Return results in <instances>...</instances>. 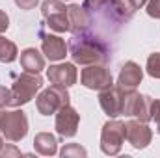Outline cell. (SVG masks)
<instances>
[{"mask_svg":"<svg viewBox=\"0 0 160 158\" xmlns=\"http://www.w3.org/2000/svg\"><path fill=\"white\" fill-rule=\"evenodd\" d=\"M71 58L73 63L78 65H91V63H102L106 62V50L104 47L93 37L75 34L71 41Z\"/></svg>","mask_w":160,"mask_h":158,"instance_id":"cell-1","label":"cell"},{"mask_svg":"<svg viewBox=\"0 0 160 158\" xmlns=\"http://www.w3.org/2000/svg\"><path fill=\"white\" fill-rule=\"evenodd\" d=\"M41 87H43V78L39 75L24 71L22 75H19L15 78L13 86H11V106L21 108V106L28 104Z\"/></svg>","mask_w":160,"mask_h":158,"instance_id":"cell-2","label":"cell"},{"mask_svg":"<svg viewBox=\"0 0 160 158\" xmlns=\"http://www.w3.org/2000/svg\"><path fill=\"white\" fill-rule=\"evenodd\" d=\"M0 132L8 141H21L28 134V117L21 108L4 110L0 114Z\"/></svg>","mask_w":160,"mask_h":158,"instance_id":"cell-3","label":"cell"},{"mask_svg":"<svg viewBox=\"0 0 160 158\" xmlns=\"http://www.w3.org/2000/svg\"><path fill=\"white\" fill-rule=\"evenodd\" d=\"M151 102H153V97L142 95L136 89H125L121 116H125V117H136V119H140V121L149 123L151 121Z\"/></svg>","mask_w":160,"mask_h":158,"instance_id":"cell-4","label":"cell"},{"mask_svg":"<svg viewBox=\"0 0 160 158\" xmlns=\"http://www.w3.org/2000/svg\"><path fill=\"white\" fill-rule=\"evenodd\" d=\"M69 91L63 86L52 84L50 87L43 89L39 95L36 97V108L41 116H52L56 114L62 106L69 104Z\"/></svg>","mask_w":160,"mask_h":158,"instance_id":"cell-5","label":"cell"},{"mask_svg":"<svg viewBox=\"0 0 160 158\" xmlns=\"http://www.w3.org/2000/svg\"><path fill=\"white\" fill-rule=\"evenodd\" d=\"M125 143V123L112 117L104 123L101 130V151L108 156H116L121 153Z\"/></svg>","mask_w":160,"mask_h":158,"instance_id":"cell-6","label":"cell"},{"mask_svg":"<svg viewBox=\"0 0 160 158\" xmlns=\"http://www.w3.org/2000/svg\"><path fill=\"white\" fill-rule=\"evenodd\" d=\"M41 13L47 21V26L58 34L71 32V22L63 0H45L41 4Z\"/></svg>","mask_w":160,"mask_h":158,"instance_id":"cell-7","label":"cell"},{"mask_svg":"<svg viewBox=\"0 0 160 158\" xmlns=\"http://www.w3.org/2000/svg\"><path fill=\"white\" fill-rule=\"evenodd\" d=\"M80 84L88 89L102 91V89H108L110 86H114V78H112V73L108 67H104L102 63H91L82 69Z\"/></svg>","mask_w":160,"mask_h":158,"instance_id":"cell-8","label":"cell"},{"mask_svg":"<svg viewBox=\"0 0 160 158\" xmlns=\"http://www.w3.org/2000/svg\"><path fill=\"white\" fill-rule=\"evenodd\" d=\"M125 140L138 151L147 149L153 140V130L145 121L140 119H128L125 123Z\"/></svg>","mask_w":160,"mask_h":158,"instance_id":"cell-9","label":"cell"},{"mask_svg":"<svg viewBox=\"0 0 160 158\" xmlns=\"http://www.w3.org/2000/svg\"><path fill=\"white\" fill-rule=\"evenodd\" d=\"M78 125H80V114L71 106V104H65L62 106L58 112H56V132L60 138H75L77 132H78Z\"/></svg>","mask_w":160,"mask_h":158,"instance_id":"cell-10","label":"cell"},{"mask_svg":"<svg viewBox=\"0 0 160 158\" xmlns=\"http://www.w3.org/2000/svg\"><path fill=\"white\" fill-rule=\"evenodd\" d=\"M123 93L125 89L114 84L110 86L108 89H102L99 91V104L102 108V112L108 116V117H119L121 110H123Z\"/></svg>","mask_w":160,"mask_h":158,"instance_id":"cell-11","label":"cell"},{"mask_svg":"<svg viewBox=\"0 0 160 158\" xmlns=\"http://www.w3.org/2000/svg\"><path fill=\"white\" fill-rule=\"evenodd\" d=\"M47 78L50 80V84H58V86H63V87H71L78 80V71H77L75 63L63 62V63L50 65L47 69Z\"/></svg>","mask_w":160,"mask_h":158,"instance_id":"cell-12","label":"cell"},{"mask_svg":"<svg viewBox=\"0 0 160 158\" xmlns=\"http://www.w3.org/2000/svg\"><path fill=\"white\" fill-rule=\"evenodd\" d=\"M39 37H41V50H43L47 60H50V62L65 60V56H67L65 39H62L60 36H54V34H45L43 30H39Z\"/></svg>","mask_w":160,"mask_h":158,"instance_id":"cell-13","label":"cell"},{"mask_svg":"<svg viewBox=\"0 0 160 158\" xmlns=\"http://www.w3.org/2000/svg\"><path fill=\"white\" fill-rule=\"evenodd\" d=\"M143 80V71L136 62H127L119 71V78H118V86L123 89H136Z\"/></svg>","mask_w":160,"mask_h":158,"instance_id":"cell-14","label":"cell"},{"mask_svg":"<svg viewBox=\"0 0 160 158\" xmlns=\"http://www.w3.org/2000/svg\"><path fill=\"white\" fill-rule=\"evenodd\" d=\"M67 15H69V22H71V32L73 34H84L89 26V15L86 11L84 6L80 4H71L67 7Z\"/></svg>","mask_w":160,"mask_h":158,"instance_id":"cell-15","label":"cell"},{"mask_svg":"<svg viewBox=\"0 0 160 158\" xmlns=\"http://www.w3.org/2000/svg\"><path fill=\"white\" fill-rule=\"evenodd\" d=\"M21 67L28 73H38L39 75L41 71L45 69V58L43 54H39L38 48L30 47V48H24L21 52Z\"/></svg>","mask_w":160,"mask_h":158,"instance_id":"cell-16","label":"cell"},{"mask_svg":"<svg viewBox=\"0 0 160 158\" xmlns=\"http://www.w3.org/2000/svg\"><path fill=\"white\" fill-rule=\"evenodd\" d=\"M34 149L43 156H52L58 153V140L50 132H38L34 138Z\"/></svg>","mask_w":160,"mask_h":158,"instance_id":"cell-17","label":"cell"},{"mask_svg":"<svg viewBox=\"0 0 160 158\" xmlns=\"http://www.w3.org/2000/svg\"><path fill=\"white\" fill-rule=\"evenodd\" d=\"M19 56V48L13 41L6 39L4 36H0V62L2 63H11L15 62Z\"/></svg>","mask_w":160,"mask_h":158,"instance_id":"cell-18","label":"cell"},{"mask_svg":"<svg viewBox=\"0 0 160 158\" xmlns=\"http://www.w3.org/2000/svg\"><path fill=\"white\" fill-rule=\"evenodd\" d=\"M60 155L63 158H86L88 156V151L80 143H67V145H63Z\"/></svg>","mask_w":160,"mask_h":158,"instance_id":"cell-19","label":"cell"},{"mask_svg":"<svg viewBox=\"0 0 160 158\" xmlns=\"http://www.w3.org/2000/svg\"><path fill=\"white\" fill-rule=\"evenodd\" d=\"M145 71L149 77L160 80V52H153L149 54L147 58V65H145Z\"/></svg>","mask_w":160,"mask_h":158,"instance_id":"cell-20","label":"cell"},{"mask_svg":"<svg viewBox=\"0 0 160 158\" xmlns=\"http://www.w3.org/2000/svg\"><path fill=\"white\" fill-rule=\"evenodd\" d=\"M145 11L151 19L160 21V0H147L145 2Z\"/></svg>","mask_w":160,"mask_h":158,"instance_id":"cell-21","label":"cell"},{"mask_svg":"<svg viewBox=\"0 0 160 158\" xmlns=\"http://www.w3.org/2000/svg\"><path fill=\"white\" fill-rule=\"evenodd\" d=\"M8 106H11V89L0 86V112L8 110Z\"/></svg>","mask_w":160,"mask_h":158,"instance_id":"cell-22","label":"cell"},{"mask_svg":"<svg viewBox=\"0 0 160 158\" xmlns=\"http://www.w3.org/2000/svg\"><path fill=\"white\" fill-rule=\"evenodd\" d=\"M106 4H110V0H86L84 2V7L86 9H101Z\"/></svg>","mask_w":160,"mask_h":158,"instance_id":"cell-23","label":"cell"},{"mask_svg":"<svg viewBox=\"0 0 160 158\" xmlns=\"http://www.w3.org/2000/svg\"><path fill=\"white\" fill-rule=\"evenodd\" d=\"M0 156H21V151L15 147V145H4L2 151H0Z\"/></svg>","mask_w":160,"mask_h":158,"instance_id":"cell-24","label":"cell"},{"mask_svg":"<svg viewBox=\"0 0 160 158\" xmlns=\"http://www.w3.org/2000/svg\"><path fill=\"white\" fill-rule=\"evenodd\" d=\"M15 4H17L21 9H24V11H30V9H34V7L39 4V0H15Z\"/></svg>","mask_w":160,"mask_h":158,"instance_id":"cell-25","label":"cell"},{"mask_svg":"<svg viewBox=\"0 0 160 158\" xmlns=\"http://www.w3.org/2000/svg\"><path fill=\"white\" fill-rule=\"evenodd\" d=\"M9 28V17L4 9H0V34H4Z\"/></svg>","mask_w":160,"mask_h":158,"instance_id":"cell-26","label":"cell"},{"mask_svg":"<svg viewBox=\"0 0 160 158\" xmlns=\"http://www.w3.org/2000/svg\"><path fill=\"white\" fill-rule=\"evenodd\" d=\"M155 123H157V132L160 134V116H158L157 119H155Z\"/></svg>","mask_w":160,"mask_h":158,"instance_id":"cell-27","label":"cell"},{"mask_svg":"<svg viewBox=\"0 0 160 158\" xmlns=\"http://www.w3.org/2000/svg\"><path fill=\"white\" fill-rule=\"evenodd\" d=\"M4 145H6V143H4V136H2V132H0V151H2Z\"/></svg>","mask_w":160,"mask_h":158,"instance_id":"cell-28","label":"cell"},{"mask_svg":"<svg viewBox=\"0 0 160 158\" xmlns=\"http://www.w3.org/2000/svg\"><path fill=\"white\" fill-rule=\"evenodd\" d=\"M0 114H2V112H0Z\"/></svg>","mask_w":160,"mask_h":158,"instance_id":"cell-29","label":"cell"},{"mask_svg":"<svg viewBox=\"0 0 160 158\" xmlns=\"http://www.w3.org/2000/svg\"><path fill=\"white\" fill-rule=\"evenodd\" d=\"M65 2H67V0H65Z\"/></svg>","mask_w":160,"mask_h":158,"instance_id":"cell-30","label":"cell"}]
</instances>
